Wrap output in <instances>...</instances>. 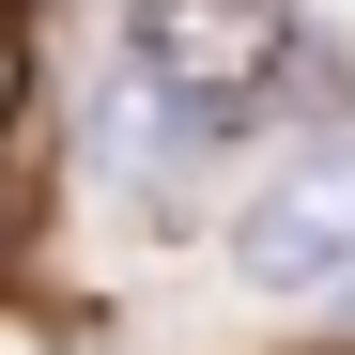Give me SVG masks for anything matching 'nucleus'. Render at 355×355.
<instances>
[{"mask_svg":"<svg viewBox=\"0 0 355 355\" xmlns=\"http://www.w3.org/2000/svg\"><path fill=\"white\" fill-rule=\"evenodd\" d=\"M31 108V0H0V124Z\"/></svg>","mask_w":355,"mask_h":355,"instance_id":"nucleus-3","label":"nucleus"},{"mask_svg":"<svg viewBox=\"0 0 355 355\" xmlns=\"http://www.w3.org/2000/svg\"><path fill=\"white\" fill-rule=\"evenodd\" d=\"M124 62H139L155 108L232 124V108L293 62V0H124Z\"/></svg>","mask_w":355,"mask_h":355,"instance_id":"nucleus-1","label":"nucleus"},{"mask_svg":"<svg viewBox=\"0 0 355 355\" xmlns=\"http://www.w3.org/2000/svg\"><path fill=\"white\" fill-rule=\"evenodd\" d=\"M232 278L248 293H355V139L278 155L232 201Z\"/></svg>","mask_w":355,"mask_h":355,"instance_id":"nucleus-2","label":"nucleus"}]
</instances>
